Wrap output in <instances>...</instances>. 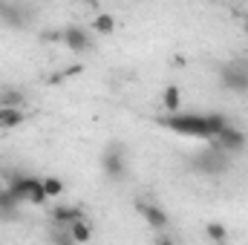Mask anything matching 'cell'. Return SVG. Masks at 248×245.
<instances>
[{"mask_svg": "<svg viewBox=\"0 0 248 245\" xmlns=\"http://www.w3.org/2000/svg\"><path fill=\"white\" fill-rule=\"evenodd\" d=\"M0 17L9 23V26H23V12L17 9V6H6V3H0Z\"/></svg>", "mask_w": 248, "mask_h": 245, "instance_id": "obj_13", "label": "cell"}, {"mask_svg": "<svg viewBox=\"0 0 248 245\" xmlns=\"http://www.w3.org/2000/svg\"><path fill=\"white\" fill-rule=\"evenodd\" d=\"M156 245H176V243H173L170 237H159V240H156Z\"/></svg>", "mask_w": 248, "mask_h": 245, "instance_id": "obj_21", "label": "cell"}, {"mask_svg": "<svg viewBox=\"0 0 248 245\" xmlns=\"http://www.w3.org/2000/svg\"><path fill=\"white\" fill-rule=\"evenodd\" d=\"M32 182H35V176H23V173H12L9 176V182L6 187L20 199V202H29V193H32Z\"/></svg>", "mask_w": 248, "mask_h": 245, "instance_id": "obj_9", "label": "cell"}, {"mask_svg": "<svg viewBox=\"0 0 248 245\" xmlns=\"http://www.w3.org/2000/svg\"><path fill=\"white\" fill-rule=\"evenodd\" d=\"M101 168L110 179H122L124 176V150L119 144H113L104 156H101Z\"/></svg>", "mask_w": 248, "mask_h": 245, "instance_id": "obj_4", "label": "cell"}, {"mask_svg": "<svg viewBox=\"0 0 248 245\" xmlns=\"http://www.w3.org/2000/svg\"><path fill=\"white\" fill-rule=\"evenodd\" d=\"M93 26H95V32L110 35V32L116 29V17H113V15H107V12H101V15L95 17V23H93Z\"/></svg>", "mask_w": 248, "mask_h": 245, "instance_id": "obj_17", "label": "cell"}, {"mask_svg": "<svg viewBox=\"0 0 248 245\" xmlns=\"http://www.w3.org/2000/svg\"><path fill=\"white\" fill-rule=\"evenodd\" d=\"M49 214H52V222H55V225H61V228H69L72 222L84 219V211H81V208H75V205H55Z\"/></svg>", "mask_w": 248, "mask_h": 245, "instance_id": "obj_8", "label": "cell"}, {"mask_svg": "<svg viewBox=\"0 0 248 245\" xmlns=\"http://www.w3.org/2000/svg\"><path fill=\"white\" fill-rule=\"evenodd\" d=\"M44 193H46V199H58L63 193V182L58 176H46L44 179Z\"/></svg>", "mask_w": 248, "mask_h": 245, "instance_id": "obj_16", "label": "cell"}, {"mask_svg": "<svg viewBox=\"0 0 248 245\" xmlns=\"http://www.w3.org/2000/svg\"><path fill=\"white\" fill-rule=\"evenodd\" d=\"M63 46L72 49V52H87L93 44H90V35L81 26H66L63 29Z\"/></svg>", "mask_w": 248, "mask_h": 245, "instance_id": "obj_6", "label": "cell"}, {"mask_svg": "<svg viewBox=\"0 0 248 245\" xmlns=\"http://www.w3.org/2000/svg\"><path fill=\"white\" fill-rule=\"evenodd\" d=\"M17 205H20V199H17L9 187H3V190H0V214H12Z\"/></svg>", "mask_w": 248, "mask_h": 245, "instance_id": "obj_15", "label": "cell"}, {"mask_svg": "<svg viewBox=\"0 0 248 245\" xmlns=\"http://www.w3.org/2000/svg\"><path fill=\"white\" fill-rule=\"evenodd\" d=\"M20 101H23V95L17 90H9L6 95H0V107H20Z\"/></svg>", "mask_w": 248, "mask_h": 245, "instance_id": "obj_20", "label": "cell"}, {"mask_svg": "<svg viewBox=\"0 0 248 245\" xmlns=\"http://www.w3.org/2000/svg\"><path fill=\"white\" fill-rule=\"evenodd\" d=\"M162 127H168V130H173V133H182L187 138H217L228 122H225V116H219V113H208V116H193V113H187V116H162L159 119Z\"/></svg>", "mask_w": 248, "mask_h": 245, "instance_id": "obj_1", "label": "cell"}, {"mask_svg": "<svg viewBox=\"0 0 248 245\" xmlns=\"http://www.w3.org/2000/svg\"><path fill=\"white\" fill-rule=\"evenodd\" d=\"M246 32H248V17H246Z\"/></svg>", "mask_w": 248, "mask_h": 245, "instance_id": "obj_22", "label": "cell"}, {"mask_svg": "<svg viewBox=\"0 0 248 245\" xmlns=\"http://www.w3.org/2000/svg\"><path fill=\"white\" fill-rule=\"evenodd\" d=\"M136 208H139V214L147 219L150 228H156V231H165V228H168V214H165L162 208L147 205V202H136Z\"/></svg>", "mask_w": 248, "mask_h": 245, "instance_id": "obj_7", "label": "cell"}, {"mask_svg": "<svg viewBox=\"0 0 248 245\" xmlns=\"http://www.w3.org/2000/svg\"><path fill=\"white\" fill-rule=\"evenodd\" d=\"M0 190H3V184H0Z\"/></svg>", "mask_w": 248, "mask_h": 245, "instance_id": "obj_23", "label": "cell"}, {"mask_svg": "<svg viewBox=\"0 0 248 245\" xmlns=\"http://www.w3.org/2000/svg\"><path fill=\"white\" fill-rule=\"evenodd\" d=\"M29 202L32 205H46V193H44V179H35L32 182V193H29Z\"/></svg>", "mask_w": 248, "mask_h": 245, "instance_id": "obj_18", "label": "cell"}, {"mask_svg": "<svg viewBox=\"0 0 248 245\" xmlns=\"http://www.w3.org/2000/svg\"><path fill=\"white\" fill-rule=\"evenodd\" d=\"M193 168L202 170V173H222V170L228 168V153L219 150L217 144H211L205 153H199V156L193 159Z\"/></svg>", "mask_w": 248, "mask_h": 245, "instance_id": "obj_3", "label": "cell"}, {"mask_svg": "<svg viewBox=\"0 0 248 245\" xmlns=\"http://www.w3.org/2000/svg\"><path fill=\"white\" fill-rule=\"evenodd\" d=\"M211 144H217V147L225 150V153H234V150H243V147H246V133H240V130H234V127H225L217 138H211Z\"/></svg>", "mask_w": 248, "mask_h": 245, "instance_id": "obj_5", "label": "cell"}, {"mask_svg": "<svg viewBox=\"0 0 248 245\" xmlns=\"http://www.w3.org/2000/svg\"><path fill=\"white\" fill-rule=\"evenodd\" d=\"M23 110L20 107H0V130H12L17 124H23Z\"/></svg>", "mask_w": 248, "mask_h": 245, "instance_id": "obj_10", "label": "cell"}, {"mask_svg": "<svg viewBox=\"0 0 248 245\" xmlns=\"http://www.w3.org/2000/svg\"><path fill=\"white\" fill-rule=\"evenodd\" d=\"M219 78H222V87H228L234 92H248V61L225 63L219 69Z\"/></svg>", "mask_w": 248, "mask_h": 245, "instance_id": "obj_2", "label": "cell"}, {"mask_svg": "<svg viewBox=\"0 0 248 245\" xmlns=\"http://www.w3.org/2000/svg\"><path fill=\"white\" fill-rule=\"evenodd\" d=\"M52 245H75V240H72V234H69L66 228L55 225V228H52Z\"/></svg>", "mask_w": 248, "mask_h": 245, "instance_id": "obj_19", "label": "cell"}, {"mask_svg": "<svg viewBox=\"0 0 248 245\" xmlns=\"http://www.w3.org/2000/svg\"><path fill=\"white\" fill-rule=\"evenodd\" d=\"M162 104H165V110H168V116H176L179 113V104H182V95H179V87H168L165 92H162Z\"/></svg>", "mask_w": 248, "mask_h": 245, "instance_id": "obj_12", "label": "cell"}, {"mask_svg": "<svg viewBox=\"0 0 248 245\" xmlns=\"http://www.w3.org/2000/svg\"><path fill=\"white\" fill-rule=\"evenodd\" d=\"M66 231L72 234L75 245H84V243H90V240H93V225H90L87 219H78V222H72Z\"/></svg>", "mask_w": 248, "mask_h": 245, "instance_id": "obj_11", "label": "cell"}, {"mask_svg": "<svg viewBox=\"0 0 248 245\" xmlns=\"http://www.w3.org/2000/svg\"><path fill=\"white\" fill-rule=\"evenodd\" d=\"M205 234H208L211 243H217V245H222L228 240V228H225L222 222H208V225H205Z\"/></svg>", "mask_w": 248, "mask_h": 245, "instance_id": "obj_14", "label": "cell"}]
</instances>
